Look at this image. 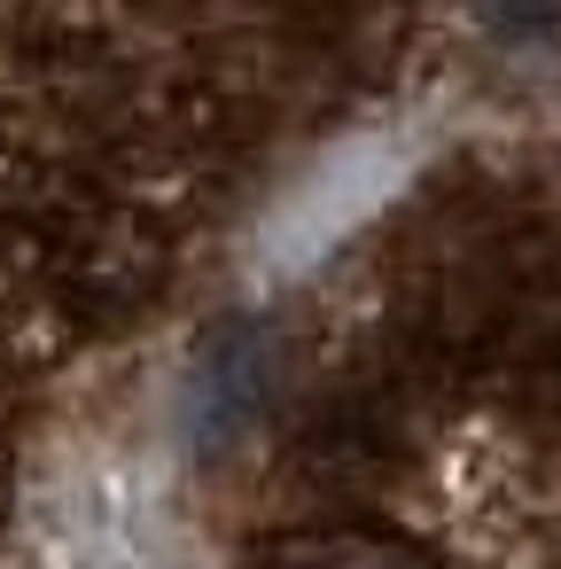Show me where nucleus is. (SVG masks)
<instances>
[{"label": "nucleus", "mask_w": 561, "mask_h": 569, "mask_svg": "<svg viewBox=\"0 0 561 569\" xmlns=\"http://www.w3.org/2000/svg\"><path fill=\"white\" fill-rule=\"evenodd\" d=\"M273 367H281V351H273L266 328L242 320V328H219V336H211V351H203V367H196V421H203V445H227L234 429H250V421L266 413Z\"/></svg>", "instance_id": "1"}]
</instances>
